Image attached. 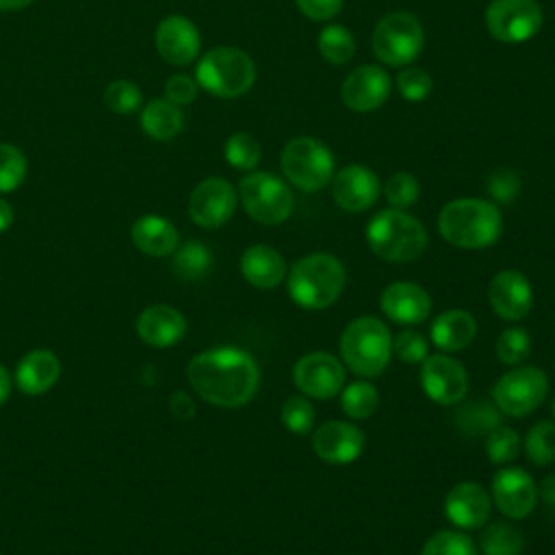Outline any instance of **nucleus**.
I'll return each mask as SVG.
<instances>
[{
  "label": "nucleus",
  "instance_id": "nucleus-1",
  "mask_svg": "<svg viewBox=\"0 0 555 555\" xmlns=\"http://www.w3.org/2000/svg\"><path fill=\"white\" fill-rule=\"evenodd\" d=\"M191 388L217 408H241L258 390V362L238 347L206 349L186 366Z\"/></svg>",
  "mask_w": 555,
  "mask_h": 555
},
{
  "label": "nucleus",
  "instance_id": "nucleus-2",
  "mask_svg": "<svg viewBox=\"0 0 555 555\" xmlns=\"http://www.w3.org/2000/svg\"><path fill=\"white\" fill-rule=\"evenodd\" d=\"M503 219L494 202L460 197L449 202L438 215L440 236L462 249H483L499 241Z\"/></svg>",
  "mask_w": 555,
  "mask_h": 555
},
{
  "label": "nucleus",
  "instance_id": "nucleus-3",
  "mask_svg": "<svg viewBox=\"0 0 555 555\" xmlns=\"http://www.w3.org/2000/svg\"><path fill=\"white\" fill-rule=\"evenodd\" d=\"M291 299L306 310L330 308L345 288V267L332 254L299 258L286 278Z\"/></svg>",
  "mask_w": 555,
  "mask_h": 555
},
{
  "label": "nucleus",
  "instance_id": "nucleus-4",
  "mask_svg": "<svg viewBox=\"0 0 555 555\" xmlns=\"http://www.w3.org/2000/svg\"><path fill=\"white\" fill-rule=\"evenodd\" d=\"M366 243L382 260L410 262L425 251L427 230L416 217L397 208H386L369 221Z\"/></svg>",
  "mask_w": 555,
  "mask_h": 555
},
{
  "label": "nucleus",
  "instance_id": "nucleus-5",
  "mask_svg": "<svg viewBox=\"0 0 555 555\" xmlns=\"http://www.w3.org/2000/svg\"><path fill=\"white\" fill-rule=\"evenodd\" d=\"M392 353V336L384 321L377 317L353 319L340 336V356L349 371L360 377L379 375Z\"/></svg>",
  "mask_w": 555,
  "mask_h": 555
},
{
  "label": "nucleus",
  "instance_id": "nucleus-6",
  "mask_svg": "<svg viewBox=\"0 0 555 555\" xmlns=\"http://www.w3.org/2000/svg\"><path fill=\"white\" fill-rule=\"evenodd\" d=\"M195 80L217 98H238L254 87L256 65L241 48L217 46L199 59Z\"/></svg>",
  "mask_w": 555,
  "mask_h": 555
},
{
  "label": "nucleus",
  "instance_id": "nucleus-7",
  "mask_svg": "<svg viewBox=\"0 0 555 555\" xmlns=\"http://www.w3.org/2000/svg\"><path fill=\"white\" fill-rule=\"evenodd\" d=\"M280 169L295 189L306 193L321 191L336 173L330 147L314 137L291 139L280 154Z\"/></svg>",
  "mask_w": 555,
  "mask_h": 555
},
{
  "label": "nucleus",
  "instance_id": "nucleus-8",
  "mask_svg": "<svg viewBox=\"0 0 555 555\" xmlns=\"http://www.w3.org/2000/svg\"><path fill=\"white\" fill-rule=\"evenodd\" d=\"M238 197L245 212L264 225H278L293 212V193L288 184L269 171H251L238 182Z\"/></svg>",
  "mask_w": 555,
  "mask_h": 555
},
{
  "label": "nucleus",
  "instance_id": "nucleus-9",
  "mask_svg": "<svg viewBox=\"0 0 555 555\" xmlns=\"http://www.w3.org/2000/svg\"><path fill=\"white\" fill-rule=\"evenodd\" d=\"M425 33L421 22L412 13H388L384 15L371 37L375 56L390 67L410 65L423 50Z\"/></svg>",
  "mask_w": 555,
  "mask_h": 555
},
{
  "label": "nucleus",
  "instance_id": "nucleus-10",
  "mask_svg": "<svg viewBox=\"0 0 555 555\" xmlns=\"http://www.w3.org/2000/svg\"><path fill=\"white\" fill-rule=\"evenodd\" d=\"M548 392V377L540 366H518L501 375L492 388V401L507 416L531 414Z\"/></svg>",
  "mask_w": 555,
  "mask_h": 555
},
{
  "label": "nucleus",
  "instance_id": "nucleus-11",
  "mask_svg": "<svg viewBox=\"0 0 555 555\" xmlns=\"http://www.w3.org/2000/svg\"><path fill=\"white\" fill-rule=\"evenodd\" d=\"M542 7L535 0H492L486 9L488 33L503 43H522L542 28Z\"/></svg>",
  "mask_w": 555,
  "mask_h": 555
},
{
  "label": "nucleus",
  "instance_id": "nucleus-12",
  "mask_svg": "<svg viewBox=\"0 0 555 555\" xmlns=\"http://www.w3.org/2000/svg\"><path fill=\"white\" fill-rule=\"evenodd\" d=\"M293 382L306 397L332 399L343 390L345 369L336 356L327 351H312L295 362Z\"/></svg>",
  "mask_w": 555,
  "mask_h": 555
},
{
  "label": "nucleus",
  "instance_id": "nucleus-13",
  "mask_svg": "<svg viewBox=\"0 0 555 555\" xmlns=\"http://www.w3.org/2000/svg\"><path fill=\"white\" fill-rule=\"evenodd\" d=\"M236 199L238 195L225 178H206L191 191L189 217L199 228H219L234 215Z\"/></svg>",
  "mask_w": 555,
  "mask_h": 555
},
{
  "label": "nucleus",
  "instance_id": "nucleus-14",
  "mask_svg": "<svg viewBox=\"0 0 555 555\" xmlns=\"http://www.w3.org/2000/svg\"><path fill=\"white\" fill-rule=\"evenodd\" d=\"M418 379L423 392L440 405L457 403L468 390L466 369L455 358L442 353L427 356L421 362Z\"/></svg>",
  "mask_w": 555,
  "mask_h": 555
},
{
  "label": "nucleus",
  "instance_id": "nucleus-15",
  "mask_svg": "<svg viewBox=\"0 0 555 555\" xmlns=\"http://www.w3.org/2000/svg\"><path fill=\"white\" fill-rule=\"evenodd\" d=\"M490 499L507 518L520 520L538 505V486L531 475L518 466H505L492 477Z\"/></svg>",
  "mask_w": 555,
  "mask_h": 555
},
{
  "label": "nucleus",
  "instance_id": "nucleus-16",
  "mask_svg": "<svg viewBox=\"0 0 555 555\" xmlns=\"http://www.w3.org/2000/svg\"><path fill=\"white\" fill-rule=\"evenodd\" d=\"M364 431L347 421H325L312 434L314 453L327 464H351L364 451Z\"/></svg>",
  "mask_w": 555,
  "mask_h": 555
},
{
  "label": "nucleus",
  "instance_id": "nucleus-17",
  "mask_svg": "<svg viewBox=\"0 0 555 555\" xmlns=\"http://www.w3.org/2000/svg\"><path fill=\"white\" fill-rule=\"evenodd\" d=\"M390 95V76L379 65L356 67L340 87L343 104L356 113L377 111Z\"/></svg>",
  "mask_w": 555,
  "mask_h": 555
},
{
  "label": "nucleus",
  "instance_id": "nucleus-18",
  "mask_svg": "<svg viewBox=\"0 0 555 555\" xmlns=\"http://www.w3.org/2000/svg\"><path fill=\"white\" fill-rule=\"evenodd\" d=\"M379 178L364 165H347L332 178V197L347 212L369 210L379 197Z\"/></svg>",
  "mask_w": 555,
  "mask_h": 555
},
{
  "label": "nucleus",
  "instance_id": "nucleus-19",
  "mask_svg": "<svg viewBox=\"0 0 555 555\" xmlns=\"http://www.w3.org/2000/svg\"><path fill=\"white\" fill-rule=\"evenodd\" d=\"M156 50L171 65H189L197 59L202 39L197 26L184 15H167L156 28Z\"/></svg>",
  "mask_w": 555,
  "mask_h": 555
},
{
  "label": "nucleus",
  "instance_id": "nucleus-20",
  "mask_svg": "<svg viewBox=\"0 0 555 555\" xmlns=\"http://www.w3.org/2000/svg\"><path fill=\"white\" fill-rule=\"evenodd\" d=\"M488 301L501 319L518 321L531 310V284L520 271L503 269L488 284Z\"/></svg>",
  "mask_w": 555,
  "mask_h": 555
},
{
  "label": "nucleus",
  "instance_id": "nucleus-21",
  "mask_svg": "<svg viewBox=\"0 0 555 555\" xmlns=\"http://www.w3.org/2000/svg\"><path fill=\"white\" fill-rule=\"evenodd\" d=\"M382 312L399 325H418L431 312L429 293L416 282H392L382 291Z\"/></svg>",
  "mask_w": 555,
  "mask_h": 555
},
{
  "label": "nucleus",
  "instance_id": "nucleus-22",
  "mask_svg": "<svg viewBox=\"0 0 555 555\" xmlns=\"http://www.w3.org/2000/svg\"><path fill=\"white\" fill-rule=\"evenodd\" d=\"M492 499L488 490L475 481H462L444 496V516L457 529H479L490 518Z\"/></svg>",
  "mask_w": 555,
  "mask_h": 555
},
{
  "label": "nucleus",
  "instance_id": "nucleus-23",
  "mask_svg": "<svg viewBox=\"0 0 555 555\" xmlns=\"http://www.w3.org/2000/svg\"><path fill=\"white\" fill-rule=\"evenodd\" d=\"M137 334L150 347H171L186 334V319L167 304L147 306L137 317Z\"/></svg>",
  "mask_w": 555,
  "mask_h": 555
},
{
  "label": "nucleus",
  "instance_id": "nucleus-24",
  "mask_svg": "<svg viewBox=\"0 0 555 555\" xmlns=\"http://www.w3.org/2000/svg\"><path fill=\"white\" fill-rule=\"evenodd\" d=\"M241 273L251 286L271 291L280 286L282 280L286 278V262L275 247L258 243L243 251Z\"/></svg>",
  "mask_w": 555,
  "mask_h": 555
},
{
  "label": "nucleus",
  "instance_id": "nucleus-25",
  "mask_svg": "<svg viewBox=\"0 0 555 555\" xmlns=\"http://www.w3.org/2000/svg\"><path fill=\"white\" fill-rule=\"evenodd\" d=\"M59 375V358L48 349H33L17 362L15 384L24 395H43L56 384Z\"/></svg>",
  "mask_w": 555,
  "mask_h": 555
},
{
  "label": "nucleus",
  "instance_id": "nucleus-26",
  "mask_svg": "<svg viewBox=\"0 0 555 555\" xmlns=\"http://www.w3.org/2000/svg\"><path fill=\"white\" fill-rule=\"evenodd\" d=\"M130 238L134 247L147 256H169L176 251L180 236L176 225L160 215H143L132 223Z\"/></svg>",
  "mask_w": 555,
  "mask_h": 555
},
{
  "label": "nucleus",
  "instance_id": "nucleus-27",
  "mask_svg": "<svg viewBox=\"0 0 555 555\" xmlns=\"http://www.w3.org/2000/svg\"><path fill=\"white\" fill-rule=\"evenodd\" d=\"M477 321L466 310H447L438 314L429 327L431 343L442 351H460L473 343Z\"/></svg>",
  "mask_w": 555,
  "mask_h": 555
},
{
  "label": "nucleus",
  "instance_id": "nucleus-28",
  "mask_svg": "<svg viewBox=\"0 0 555 555\" xmlns=\"http://www.w3.org/2000/svg\"><path fill=\"white\" fill-rule=\"evenodd\" d=\"M141 128L154 141H171L184 128L182 108L165 98L150 100L141 108Z\"/></svg>",
  "mask_w": 555,
  "mask_h": 555
},
{
  "label": "nucleus",
  "instance_id": "nucleus-29",
  "mask_svg": "<svg viewBox=\"0 0 555 555\" xmlns=\"http://www.w3.org/2000/svg\"><path fill=\"white\" fill-rule=\"evenodd\" d=\"M501 410L494 405V401L488 399H470L455 412L457 431L468 438L488 436L494 427L501 425Z\"/></svg>",
  "mask_w": 555,
  "mask_h": 555
},
{
  "label": "nucleus",
  "instance_id": "nucleus-30",
  "mask_svg": "<svg viewBox=\"0 0 555 555\" xmlns=\"http://www.w3.org/2000/svg\"><path fill=\"white\" fill-rule=\"evenodd\" d=\"M210 267H212V254L199 241H186L173 251L171 269L180 280H189V282L199 280L210 271Z\"/></svg>",
  "mask_w": 555,
  "mask_h": 555
},
{
  "label": "nucleus",
  "instance_id": "nucleus-31",
  "mask_svg": "<svg viewBox=\"0 0 555 555\" xmlns=\"http://www.w3.org/2000/svg\"><path fill=\"white\" fill-rule=\"evenodd\" d=\"M479 548L483 555H520L525 538L518 527L509 522H490L479 535Z\"/></svg>",
  "mask_w": 555,
  "mask_h": 555
},
{
  "label": "nucleus",
  "instance_id": "nucleus-32",
  "mask_svg": "<svg viewBox=\"0 0 555 555\" xmlns=\"http://www.w3.org/2000/svg\"><path fill=\"white\" fill-rule=\"evenodd\" d=\"M319 52L325 61L334 63V65H345L351 61L353 52H356V41L353 35L347 26L343 24H330L319 33L317 39Z\"/></svg>",
  "mask_w": 555,
  "mask_h": 555
},
{
  "label": "nucleus",
  "instance_id": "nucleus-33",
  "mask_svg": "<svg viewBox=\"0 0 555 555\" xmlns=\"http://www.w3.org/2000/svg\"><path fill=\"white\" fill-rule=\"evenodd\" d=\"M379 405V395L377 388L364 379L349 384L343 392H340V408L349 418L362 421L375 414Z\"/></svg>",
  "mask_w": 555,
  "mask_h": 555
},
{
  "label": "nucleus",
  "instance_id": "nucleus-34",
  "mask_svg": "<svg viewBox=\"0 0 555 555\" xmlns=\"http://www.w3.org/2000/svg\"><path fill=\"white\" fill-rule=\"evenodd\" d=\"M522 449L529 462H533L535 466H546L555 462V423H548V421L535 423L527 431L522 440Z\"/></svg>",
  "mask_w": 555,
  "mask_h": 555
},
{
  "label": "nucleus",
  "instance_id": "nucleus-35",
  "mask_svg": "<svg viewBox=\"0 0 555 555\" xmlns=\"http://www.w3.org/2000/svg\"><path fill=\"white\" fill-rule=\"evenodd\" d=\"M225 160L241 171H251L260 163V143L249 132H234L223 145Z\"/></svg>",
  "mask_w": 555,
  "mask_h": 555
},
{
  "label": "nucleus",
  "instance_id": "nucleus-36",
  "mask_svg": "<svg viewBox=\"0 0 555 555\" xmlns=\"http://www.w3.org/2000/svg\"><path fill=\"white\" fill-rule=\"evenodd\" d=\"M421 555H477V546L470 535L453 529L434 533L421 548Z\"/></svg>",
  "mask_w": 555,
  "mask_h": 555
},
{
  "label": "nucleus",
  "instance_id": "nucleus-37",
  "mask_svg": "<svg viewBox=\"0 0 555 555\" xmlns=\"http://www.w3.org/2000/svg\"><path fill=\"white\" fill-rule=\"evenodd\" d=\"M520 438H518V434L512 429V427H507V425H499V427H494L488 436H486V453H488V460L492 462V464H509V462H514L516 457H518V453H520Z\"/></svg>",
  "mask_w": 555,
  "mask_h": 555
},
{
  "label": "nucleus",
  "instance_id": "nucleus-38",
  "mask_svg": "<svg viewBox=\"0 0 555 555\" xmlns=\"http://www.w3.org/2000/svg\"><path fill=\"white\" fill-rule=\"evenodd\" d=\"M28 171L26 156L11 143H0V193L15 191Z\"/></svg>",
  "mask_w": 555,
  "mask_h": 555
},
{
  "label": "nucleus",
  "instance_id": "nucleus-39",
  "mask_svg": "<svg viewBox=\"0 0 555 555\" xmlns=\"http://www.w3.org/2000/svg\"><path fill=\"white\" fill-rule=\"evenodd\" d=\"M496 358L503 364L509 366H518L520 362L527 360L529 351H531V338L529 332L522 327H507L501 332V336L496 338Z\"/></svg>",
  "mask_w": 555,
  "mask_h": 555
},
{
  "label": "nucleus",
  "instance_id": "nucleus-40",
  "mask_svg": "<svg viewBox=\"0 0 555 555\" xmlns=\"http://www.w3.org/2000/svg\"><path fill=\"white\" fill-rule=\"evenodd\" d=\"M314 408L312 403L306 399V397H288L284 403H282V412H280V421L282 425L297 434V436H304L308 431H312L314 427Z\"/></svg>",
  "mask_w": 555,
  "mask_h": 555
},
{
  "label": "nucleus",
  "instance_id": "nucleus-41",
  "mask_svg": "<svg viewBox=\"0 0 555 555\" xmlns=\"http://www.w3.org/2000/svg\"><path fill=\"white\" fill-rule=\"evenodd\" d=\"M418 195H421L418 180L408 171L392 173L384 184V197L390 204V208H397V210H403L416 204Z\"/></svg>",
  "mask_w": 555,
  "mask_h": 555
},
{
  "label": "nucleus",
  "instance_id": "nucleus-42",
  "mask_svg": "<svg viewBox=\"0 0 555 555\" xmlns=\"http://www.w3.org/2000/svg\"><path fill=\"white\" fill-rule=\"evenodd\" d=\"M104 104L119 115H130L141 108L143 95L132 80H113L104 91Z\"/></svg>",
  "mask_w": 555,
  "mask_h": 555
},
{
  "label": "nucleus",
  "instance_id": "nucleus-43",
  "mask_svg": "<svg viewBox=\"0 0 555 555\" xmlns=\"http://www.w3.org/2000/svg\"><path fill=\"white\" fill-rule=\"evenodd\" d=\"M431 76L421 69V67H410L405 65V69H401L397 74V89L401 93L403 100L408 102H421L431 93Z\"/></svg>",
  "mask_w": 555,
  "mask_h": 555
},
{
  "label": "nucleus",
  "instance_id": "nucleus-44",
  "mask_svg": "<svg viewBox=\"0 0 555 555\" xmlns=\"http://www.w3.org/2000/svg\"><path fill=\"white\" fill-rule=\"evenodd\" d=\"M486 191L490 199L499 204H512L520 193V178L516 171L507 167H499L488 173L486 178Z\"/></svg>",
  "mask_w": 555,
  "mask_h": 555
},
{
  "label": "nucleus",
  "instance_id": "nucleus-45",
  "mask_svg": "<svg viewBox=\"0 0 555 555\" xmlns=\"http://www.w3.org/2000/svg\"><path fill=\"white\" fill-rule=\"evenodd\" d=\"M392 353L405 364H418L427 358V340L414 330H403L392 338Z\"/></svg>",
  "mask_w": 555,
  "mask_h": 555
},
{
  "label": "nucleus",
  "instance_id": "nucleus-46",
  "mask_svg": "<svg viewBox=\"0 0 555 555\" xmlns=\"http://www.w3.org/2000/svg\"><path fill=\"white\" fill-rule=\"evenodd\" d=\"M197 80L186 74H173L165 82V100H169L176 106H186L197 98Z\"/></svg>",
  "mask_w": 555,
  "mask_h": 555
},
{
  "label": "nucleus",
  "instance_id": "nucleus-47",
  "mask_svg": "<svg viewBox=\"0 0 555 555\" xmlns=\"http://www.w3.org/2000/svg\"><path fill=\"white\" fill-rule=\"evenodd\" d=\"M299 11L312 22H327L343 9V0H295Z\"/></svg>",
  "mask_w": 555,
  "mask_h": 555
},
{
  "label": "nucleus",
  "instance_id": "nucleus-48",
  "mask_svg": "<svg viewBox=\"0 0 555 555\" xmlns=\"http://www.w3.org/2000/svg\"><path fill=\"white\" fill-rule=\"evenodd\" d=\"M169 403H171V412H173L178 418H191V416L195 414V405H193L191 397L184 395V392H176V395L169 399Z\"/></svg>",
  "mask_w": 555,
  "mask_h": 555
},
{
  "label": "nucleus",
  "instance_id": "nucleus-49",
  "mask_svg": "<svg viewBox=\"0 0 555 555\" xmlns=\"http://www.w3.org/2000/svg\"><path fill=\"white\" fill-rule=\"evenodd\" d=\"M538 499L555 514V473L546 475L538 488Z\"/></svg>",
  "mask_w": 555,
  "mask_h": 555
},
{
  "label": "nucleus",
  "instance_id": "nucleus-50",
  "mask_svg": "<svg viewBox=\"0 0 555 555\" xmlns=\"http://www.w3.org/2000/svg\"><path fill=\"white\" fill-rule=\"evenodd\" d=\"M13 219H15V215H13L11 204H9L7 199H2V197H0V232L9 230V228H11V223H13Z\"/></svg>",
  "mask_w": 555,
  "mask_h": 555
},
{
  "label": "nucleus",
  "instance_id": "nucleus-51",
  "mask_svg": "<svg viewBox=\"0 0 555 555\" xmlns=\"http://www.w3.org/2000/svg\"><path fill=\"white\" fill-rule=\"evenodd\" d=\"M9 395H11V375H9V371L0 364V405L9 399Z\"/></svg>",
  "mask_w": 555,
  "mask_h": 555
},
{
  "label": "nucleus",
  "instance_id": "nucleus-52",
  "mask_svg": "<svg viewBox=\"0 0 555 555\" xmlns=\"http://www.w3.org/2000/svg\"><path fill=\"white\" fill-rule=\"evenodd\" d=\"M33 0H0V11H17L28 7Z\"/></svg>",
  "mask_w": 555,
  "mask_h": 555
},
{
  "label": "nucleus",
  "instance_id": "nucleus-53",
  "mask_svg": "<svg viewBox=\"0 0 555 555\" xmlns=\"http://www.w3.org/2000/svg\"><path fill=\"white\" fill-rule=\"evenodd\" d=\"M551 412H553V418H555V399H553V408H551Z\"/></svg>",
  "mask_w": 555,
  "mask_h": 555
}]
</instances>
